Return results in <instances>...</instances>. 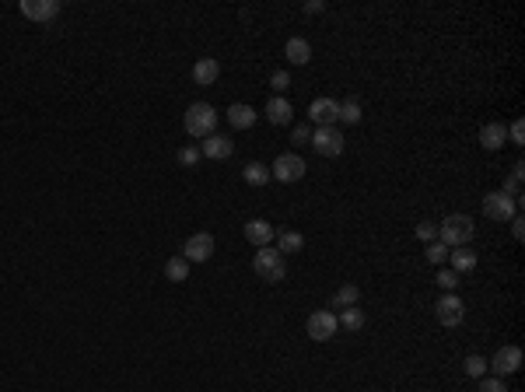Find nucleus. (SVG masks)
Masks as SVG:
<instances>
[{
	"mask_svg": "<svg viewBox=\"0 0 525 392\" xmlns=\"http://www.w3.org/2000/svg\"><path fill=\"white\" fill-rule=\"evenodd\" d=\"M357 301H361V291L354 284H344L340 291L333 294V308H354Z\"/></svg>",
	"mask_w": 525,
	"mask_h": 392,
	"instance_id": "obj_25",
	"label": "nucleus"
},
{
	"mask_svg": "<svg viewBox=\"0 0 525 392\" xmlns=\"http://www.w3.org/2000/svg\"><path fill=\"white\" fill-rule=\"evenodd\" d=\"M270 88H273L277 95H284V91L291 88V74H287V70H277V74L270 77Z\"/></svg>",
	"mask_w": 525,
	"mask_h": 392,
	"instance_id": "obj_31",
	"label": "nucleus"
},
{
	"mask_svg": "<svg viewBox=\"0 0 525 392\" xmlns=\"http://www.w3.org/2000/svg\"><path fill=\"white\" fill-rule=\"evenodd\" d=\"M340 326L347 329V333H357L361 326H364V312L354 305V308H344V316H340Z\"/></svg>",
	"mask_w": 525,
	"mask_h": 392,
	"instance_id": "obj_26",
	"label": "nucleus"
},
{
	"mask_svg": "<svg viewBox=\"0 0 525 392\" xmlns=\"http://www.w3.org/2000/svg\"><path fill=\"white\" fill-rule=\"evenodd\" d=\"M309 144L315 147V154H322V158H340L347 140H344V133L336 130V127H319V130L312 133Z\"/></svg>",
	"mask_w": 525,
	"mask_h": 392,
	"instance_id": "obj_6",
	"label": "nucleus"
},
{
	"mask_svg": "<svg viewBox=\"0 0 525 392\" xmlns=\"http://www.w3.org/2000/svg\"><path fill=\"white\" fill-rule=\"evenodd\" d=\"M305 249V235H298V231H280V239H277V252L287 256V252H302Z\"/></svg>",
	"mask_w": 525,
	"mask_h": 392,
	"instance_id": "obj_21",
	"label": "nucleus"
},
{
	"mask_svg": "<svg viewBox=\"0 0 525 392\" xmlns=\"http://www.w3.org/2000/svg\"><path fill=\"white\" fill-rule=\"evenodd\" d=\"M232 151H235V140L228 137H221V133H210L203 144H200V154L210 162H224V158H232Z\"/></svg>",
	"mask_w": 525,
	"mask_h": 392,
	"instance_id": "obj_12",
	"label": "nucleus"
},
{
	"mask_svg": "<svg viewBox=\"0 0 525 392\" xmlns=\"http://www.w3.org/2000/svg\"><path fill=\"white\" fill-rule=\"evenodd\" d=\"M291 140H294V144H309V140H312V133H309V127H294V133H291Z\"/></svg>",
	"mask_w": 525,
	"mask_h": 392,
	"instance_id": "obj_35",
	"label": "nucleus"
},
{
	"mask_svg": "<svg viewBox=\"0 0 525 392\" xmlns=\"http://www.w3.org/2000/svg\"><path fill=\"white\" fill-rule=\"evenodd\" d=\"M284 56L291 63H309L312 60V46H309V39H287V46H284Z\"/></svg>",
	"mask_w": 525,
	"mask_h": 392,
	"instance_id": "obj_19",
	"label": "nucleus"
},
{
	"mask_svg": "<svg viewBox=\"0 0 525 392\" xmlns=\"http://www.w3.org/2000/svg\"><path fill=\"white\" fill-rule=\"evenodd\" d=\"M518 207H522V200H515V196H508L501 189L483 196V214L491 217V221H511L518 214Z\"/></svg>",
	"mask_w": 525,
	"mask_h": 392,
	"instance_id": "obj_4",
	"label": "nucleus"
},
{
	"mask_svg": "<svg viewBox=\"0 0 525 392\" xmlns=\"http://www.w3.org/2000/svg\"><path fill=\"white\" fill-rule=\"evenodd\" d=\"M200 147L197 144H186V147H179V165H186V168H193V165H200Z\"/></svg>",
	"mask_w": 525,
	"mask_h": 392,
	"instance_id": "obj_27",
	"label": "nucleus"
},
{
	"mask_svg": "<svg viewBox=\"0 0 525 392\" xmlns=\"http://www.w3.org/2000/svg\"><path fill=\"white\" fill-rule=\"evenodd\" d=\"M473 217L469 214H448L441 224H438V242L441 246H456V249H462L469 239H473Z\"/></svg>",
	"mask_w": 525,
	"mask_h": 392,
	"instance_id": "obj_1",
	"label": "nucleus"
},
{
	"mask_svg": "<svg viewBox=\"0 0 525 392\" xmlns=\"http://www.w3.org/2000/svg\"><path fill=\"white\" fill-rule=\"evenodd\" d=\"M242 179H245L249 186H267V182H270V168L262 165V162H249L245 172H242Z\"/></svg>",
	"mask_w": 525,
	"mask_h": 392,
	"instance_id": "obj_24",
	"label": "nucleus"
},
{
	"mask_svg": "<svg viewBox=\"0 0 525 392\" xmlns=\"http://www.w3.org/2000/svg\"><path fill=\"white\" fill-rule=\"evenodd\" d=\"M487 368H494V375H498V378L515 375V371L522 368V350H518V347H511V343H508V347H501L498 354H494L491 361H487Z\"/></svg>",
	"mask_w": 525,
	"mask_h": 392,
	"instance_id": "obj_10",
	"label": "nucleus"
},
{
	"mask_svg": "<svg viewBox=\"0 0 525 392\" xmlns=\"http://www.w3.org/2000/svg\"><path fill=\"white\" fill-rule=\"evenodd\" d=\"M483 371H487V361H483L480 354H469V358H466V375H473V378H480Z\"/></svg>",
	"mask_w": 525,
	"mask_h": 392,
	"instance_id": "obj_32",
	"label": "nucleus"
},
{
	"mask_svg": "<svg viewBox=\"0 0 525 392\" xmlns=\"http://www.w3.org/2000/svg\"><path fill=\"white\" fill-rule=\"evenodd\" d=\"M417 239H421V242H427V246H431V242H438V224L421 221V224H417Z\"/></svg>",
	"mask_w": 525,
	"mask_h": 392,
	"instance_id": "obj_29",
	"label": "nucleus"
},
{
	"mask_svg": "<svg viewBox=\"0 0 525 392\" xmlns=\"http://www.w3.org/2000/svg\"><path fill=\"white\" fill-rule=\"evenodd\" d=\"M210 256H214V235L197 231V235L186 239V246H182V259L186 263H207Z\"/></svg>",
	"mask_w": 525,
	"mask_h": 392,
	"instance_id": "obj_9",
	"label": "nucleus"
},
{
	"mask_svg": "<svg viewBox=\"0 0 525 392\" xmlns=\"http://www.w3.org/2000/svg\"><path fill=\"white\" fill-rule=\"evenodd\" d=\"M522 224H525V221H522V214H515V217H511V235H515L518 242L525 239V228H522Z\"/></svg>",
	"mask_w": 525,
	"mask_h": 392,
	"instance_id": "obj_36",
	"label": "nucleus"
},
{
	"mask_svg": "<svg viewBox=\"0 0 525 392\" xmlns=\"http://www.w3.org/2000/svg\"><path fill=\"white\" fill-rule=\"evenodd\" d=\"M326 4H322V0H312V4H305V14H319Z\"/></svg>",
	"mask_w": 525,
	"mask_h": 392,
	"instance_id": "obj_37",
	"label": "nucleus"
},
{
	"mask_svg": "<svg viewBox=\"0 0 525 392\" xmlns=\"http://www.w3.org/2000/svg\"><path fill=\"white\" fill-rule=\"evenodd\" d=\"M228 123L235 127V130H252L256 127V112H252V105H245V102H235V105H228Z\"/></svg>",
	"mask_w": 525,
	"mask_h": 392,
	"instance_id": "obj_17",
	"label": "nucleus"
},
{
	"mask_svg": "<svg viewBox=\"0 0 525 392\" xmlns=\"http://www.w3.org/2000/svg\"><path fill=\"white\" fill-rule=\"evenodd\" d=\"M267 120H270L273 127H287V123L294 120V109H291V102H287L284 95H277V98L267 102Z\"/></svg>",
	"mask_w": 525,
	"mask_h": 392,
	"instance_id": "obj_16",
	"label": "nucleus"
},
{
	"mask_svg": "<svg viewBox=\"0 0 525 392\" xmlns=\"http://www.w3.org/2000/svg\"><path fill=\"white\" fill-rule=\"evenodd\" d=\"M336 329H340V319H336V312H312L309 316V336L315 340V343H326V340H333L336 336Z\"/></svg>",
	"mask_w": 525,
	"mask_h": 392,
	"instance_id": "obj_8",
	"label": "nucleus"
},
{
	"mask_svg": "<svg viewBox=\"0 0 525 392\" xmlns=\"http://www.w3.org/2000/svg\"><path fill=\"white\" fill-rule=\"evenodd\" d=\"M438 287H441V291H456V287H459V273L445 266V270L438 273Z\"/></svg>",
	"mask_w": 525,
	"mask_h": 392,
	"instance_id": "obj_28",
	"label": "nucleus"
},
{
	"mask_svg": "<svg viewBox=\"0 0 525 392\" xmlns=\"http://www.w3.org/2000/svg\"><path fill=\"white\" fill-rule=\"evenodd\" d=\"M305 172H309V165L298 154H280L270 165V179H277V182H298V179H305Z\"/></svg>",
	"mask_w": 525,
	"mask_h": 392,
	"instance_id": "obj_7",
	"label": "nucleus"
},
{
	"mask_svg": "<svg viewBox=\"0 0 525 392\" xmlns=\"http://www.w3.org/2000/svg\"><path fill=\"white\" fill-rule=\"evenodd\" d=\"M427 259H431V263H438V266H445V263H448V246L431 242V246H427Z\"/></svg>",
	"mask_w": 525,
	"mask_h": 392,
	"instance_id": "obj_30",
	"label": "nucleus"
},
{
	"mask_svg": "<svg viewBox=\"0 0 525 392\" xmlns=\"http://www.w3.org/2000/svg\"><path fill=\"white\" fill-rule=\"evenodd\" d=\"M476 392H508V385H504V378H498V375H494V378H483Z\"/></svg>",
	"mask_w": 525,
	"mask_h": 392,
	"instance_id": "obj_33",
	"label": "nucleus"
},
{
	"mask_svg": "<svg viewBox=\"0 0 525 392\" xmlns=\"http://www.w3.org/2000/svg\"><path fill=\"white\" fill-rule=\"evenodd\" d=\"M448 270H456V273H469V270H476V252H469L466 246L462 249H456V252H448Z\"/></svg>",
	"mask_w": 525,
	"mask_h": 392,
	"instance_id": "obj_20",
	"label": "nucleus"
},
{
	"mask_svg": "<svg viewBox=\"0 0 525 392\" xmlns=\"http://www.w3.org/2000/svg\"><path fill=\"white\" fill-rule=\"evenodd\" d=\"M252 270H256V277L259 281H270V284H277V281H284V273H287V266H284V256L277 252V249H259L256 256H252Z\"/></svg>",
	"mask_w": 525,
	"mask_h": 392,
	"instance_id": "obj_3",
	"label": "nucleus"
},
{
	"mask_svg": "<svg viewBox=\"0 0 525 392\" xmlns=\"http://www.w3.org/2000/svg\"><path fill=\"white\" fill-rule=\"evenodd\" d=\"M504 140H508V127H504V123H487V127L480 130V144H483L487 151L504 147Z\"/></svg>",
	"mask_w": 525,
	"mask_h": 392,
	"instance_id": "obj_18",
	"label": "nucleus"
},
{
	"mask_svg": "<svg viewBox=\"0 0 525 392\" xmlns=\"http://www.w3.org/2000/svg\"><path fill=\"white\" fill-rule=\"evenodd\" d=\"M434 316H438L441 326L456 329V326L466 319V305H462V298H459L456 291H445V294L438 298V305H434Z\"/></svg>",
	"mask_w": 525,
	"mask_h": 392,
	"instance_id": "obj_5",
	"label": "nucleus"
},
{
	"mask_svg": "<svg viewBox=\"0 0 525 392\" xmlns=\"http://www.w3.org/2000/svg\"><path fill=\"white\" fill-rule=\"evenodd\" d=\"M245 239H249L252 246H259V249H267V246L277 239V231H273V224H270V221L256 217V221H249V224H245Z\"/></svg>",
	"mask_w": 525,
	"mask_h": 392,
	"instance_id": "obj_14",
	"label": "nucleus"
},
{
	"mask_svg": "<svg viewBox=\"0 0 525 392\" xmlns=\"http://www.w3.org/2000/svg\"><path fill=\"white\" fill-rule=\"evenodd\" d=\"M182 127H186L190 137H210L217 130V109L210 102H193L190 109H186Z\"/></svg>",
	"mask_w": 525,
	"mask_h": 392,
	"instance_id": "obj_2",
	"label": "nucleus"
},
{
	"mask_svg": "<svg viewBox=\"0 0 525 392\" xmlns=\"http://www.w3.org/2000/svg\"><path fill=\"white\" fill-rule=\"evenodd\" d=\"M165 277H168L172 284H182V281H190V263H186L182 256H172V259L165 263Z\"/></svg>",
	"mask_w": 525,
	"mask_h": 392,
	"instance_id": "obj_22",
	"label": "nucleus"
},
{
	"mask_svg": "<svg viewBox=\"0 0 525 392\" xmlns=\"http://www.w3.org/2000/svg\"><path fill=\"white\" fill-rule=\"evenodd\" d=\"M217 77H221V63H217L214 56H203V60H197V63H193V81H197L200 88L217 85Z\"/></svg>",
	"mask_w": 525,
	"mask_h": 392,
	"instance_id": "obj_15",
	"label": "nucleus"
},
{
	"mask_svg": "<svg viewBox=\"0 0 525 392\" xmlns=\"http://www.w3.org/2000/svg\"><path fill=\"white\" fill-rule=\"evenodd\" d=\"M508 140H511V144H518V147L525 144V123H522V120H515V123L508 127Z\"/></svg>",
	"mask_w": 525,
	"mask_h": 392,
	"instance_id": "obj_34",
	"label": "nucleus"
},
{
	"mask_svg": "<svg viewBox=\"0 0 525 392\" xmlns=\"http://www.w3.org/2000/svg\"><path fill=\"white\" fill-rule=\"evenodd\" d=\"M336 109H340L336 98H315L309 105V120L319 123V127H336Z\"/></svg>",
	"mask_w": 525,
	"mask_h": 392,
	"instance_id": "obj_13",
	"label": "nucleus"
},
{
	"mask_svg": "<svg viewBox=\"0 0 525 392\" xmlns=\"http://www.w3.org/2000/svg\"><path fill=\"white\" fill-rule=\"evenodd\" d=\"M336 120L347 123V127H357V123H361V102H357V98L340 102V109H336Z\"/></svg>",
	"mask_w": 525,
	"mask_h": 392,
	"instance_id": "obj_23",
	"label": "nucleus"
},
{
	"mask_svg": "<svg viewBox=\"0 0 525 392\" xmlns=\"http://www.w3.org/2000/svg\"><path fill=\"white\" fill-rule=\"evenodd\" d=\"M18 11L28 21H53L60 14V0H21Z\"/></svg>",
	"mask_w": 525,
	"mask_h": 392,
	"instance_id": "obj_11",
	"label": "nucleus"
}]
</instances>
